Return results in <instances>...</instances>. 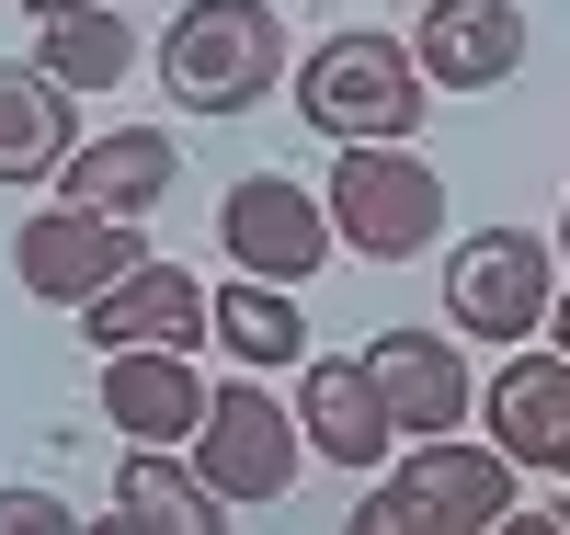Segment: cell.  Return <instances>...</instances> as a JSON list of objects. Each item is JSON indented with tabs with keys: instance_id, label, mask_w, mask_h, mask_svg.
Masks as SVG:
<instances>
[{
	"instance_id": "cell-1",
	"label": "cell",
	"mask_w": 570,
	"mask_h": 535,
	"mask_svg": "<svg viewBox=\"0 0 570 535\" xmlns=\"http://www.w3.org/2000/svg\"><path fill=\"white\" fill-rule=\"evenodd\" d=\"M513 467L502 445H468V433H411V467L376 478V491L354 502V535H491L513 524Z\"/></svg>"
},
{
	"instance_id": "cell-2",
	"label": "cell",
	"mask_w": 570,
	"mask_h": 535,
	"mask_svg": "<svg viewBox=\"0 0 570 535\" xmlns=\"http://www.w3.org/2000/svg\"><path fill=\"white\" fill-rule=\"evenodd\" d=\"M320 206H331V239H343V251L411 262V251H434V239H445V171L422 160L411 137H343Z\"/></svg>"
},
{
	"instance_id": "cell-3",
	"label": "cell",
	"mask_w": 570,
	"mask_h": 535,
	"mask_svg": "<svg viewBox=\"0 0 570 535\" xmlns=\"http://www.w3.org/2000/svg\"><path fill=\"white\" fill-rule=\"evenodd\" d=\"M285 80V23L274 0H183L160 34V91L183 115H252Z\"/></svg>"
},
{
	"instance_id": "cell-4",
	"label": "cell",
	"mask_w": 570,
	"mask_h": 535,
	"mask_svg": "<svg viewBox=\"0 0 570 535\" xmlns=\"http://www.w3.org/2000/svg\"><path fill=\"white\" fill-rule=\"evenodd\" d=\"M422 103H434V80H422L411 46L376 34V23H343V34H320L297 58V126H320L331 149H343V137H411Z\"/></svg>"
},
{
	"instance_id": "cell-5",
	"label": "cell",
	"mask_w": 570,
	"mask_h": 535,
	"mask_svg": "<svg viewBox=\"0 0 570 535\" xmlns=\"http://www.w3.org/2000/svg\"><path fill=\"white\" fill-rule=\"evenodd\" d=\"M548 297H559V239H537V228H480L445 251V319L468 343H502V354L537 343Z\"/></svg>"
},
{
	"instance_id": "cell-6",
	"label": "cell",
	"mask_w": 570,
	"mask_h": 535,
	"mask_svg": "<svg viewBox=\"0 0 570 535\" xmlns=\"http://www.w3.org/2000/svg\"><path fill=\"white\" fill-rule=\"evenodd\" d=\"M183 467H195L228 513H263V502L297 491V410H285L274 387H206V422H195V456Z\"/></svg>"
},
{
	"instance_id": "cell-7",
	"label": "cell",
	"mask_w": 570,
	"mask_h": 535,
	"mask_svg": "<svg viewBox=\"0 0 570 535\" xmlns=\"http://www.w3.org/2000/svg\"><path fill=\"white\" fill-rule=\"evenodd\" d=\"M217 239H228V274H263V285H308L343 239H331V206L297 182V171H240L217 206Z\"/></svg>"
},
{
	"instance_id": "cell-8",
	"label": "cell",
	"mask_w": 570,
	"mask_h": 535,
	"mask_svg": "<svg viewBox=\"0 0 570 535\" xmlns=\"http://www.w3.org/2000/svg\"><path fill=\"white\" fill-rule=\"evenodd\" d=\"M137 262V217H91V206H35L12 228V274H23V297L46 308H80V297H104V285Z\"/></svg>"
},
{
	"instance_id": "cell-9",
	"label": "cell",
	"mask_w": 570,
	"mask_h": 535,
	"mask_svg": "<svg viewBox=\"0 0 570 535\" xmlns=\"http://www.w3.org/2000/svg\"><path fill=\"white\" fill-rule=\"evenodd\" d=\"M80 330H91V354H126V343H160V354H206V285L160 262V251H137L104 297H80Z\"/></svg>"
},
{
	"instance_id": "cell-10",
	"label": "cell",
	"mask_w": 570,
	"mask_h": 535,
	"mask_svg": "<svg viewBox=\"0 0 570 535\" xmlns=\"http://www.w3.org/2000/svg\"><path fill=\"white\" fill-rule=\"evenodd\" d=\"M480 422H491V445L525 467V478H570V354H525L513 343L502 376L480 387Z\"/></svg>"
},
{
	"instance_id": "cell-11",
	"label": "cell",
	"mask_w": 570,
	"mask_h": 535,
	"mask_svg": "<svg viewBox=\"0 0 570 535\" xmlns=\"http://www.w3.org/2000/svg\"><path fill=\"white\" fill-rule=\"evenodd\" d=\"M411 69L434 91H502L525 69V0H422Z\"/></svg>"
},
{
	"instance_id": "cell-12",
	"label": "cell",
	"mask_w": 570,
	"mask_h": 535,
	"mask_svg": "<svg viewBox=\"0 0 570 535\" xmlns=\"http://www.w3.org/2000/svg\"><path fill=\"white\" fill-rule=\"evenodd\" d=\"M297 445L331 456V467H389L400 422H389V399H376L365 354H297Z\"/></svg>"
},
{
	"instance_id": "cell-13",
	"label": "cell",
	"mask_w": 570,
	"mask_h": 535,
	"mask_svg": "<svg viewBox=\"0 0 570 535\" xmlns=\"http://www.w3.org/2000/svg\"><path fill=\"white\" fill-rule=\"evenodd\" d=\"M365 376H376V399H389L400 433H468V410H480V376H468V354L445 330H376Z\"/></svg>"
},
{
	"instance_id": "cell-14",
	"label": "cell",
	"mask_w": 570,
	"mask_h": 535,
	"mask_svg": "<svg viewBox=\"0 0 570 535\" xmlns=\"http://www.w3.org/2000/svg\"><path fill=\"white\" fill-rule=\"evenodd\" d=\"M183 149L171 126H115V137H80V149L58 160V206H91V217H149L171 194Z\"/></svg>"
},
{
	"instance_id": "cell-15",
	"label": "cell",
	"mask_w": 570,
	"mask_h": 535,
	"mask_svg": "<svg viewBox=\"0 0 570 535\" xmlns=\"http://www.w3.org/2000/svg\"><path fill=\"white\" fill-rule=\"evenodd\" d=\"M104 422L126 433V445H195V422H206L195 354H160V343L104 354Z\"/></svg>"
},
{
	"instance_id": "cell-16",
	"label": "cell",
	"mask_w": 570,
	"mask_h": 535,
	"mask_svg": "<svg viewBox=\"0 0 570 535\" xmlns=\"http://www.w3.org/2000/svg\"><path fill=\"white\" fill-rule=\"evenodd\" d=\"M206 343L240 365V376H285L308 354V308H297V285H263V274H228L217 297H206Z\"/></svg>"
},
{
	"instance_id": "cell-17",
	"label": "cell",
	"mask_w": 570,
	"mask_h": 535,
	"mask_svg": "<svg viewBox=\"0 0 570 535\" xmlns=\"http://www.w3.org/2000/svg\"><path fill=\"white\" fill-rule=\"evenodd\" d=\"M80 91H58L35 58H0V182H58V160L80 149Z\"/></svg>"
},
{
	"instance_id": "cell-18",
	"label": "cell",
	"mask_w": 570,
	"mask_h": 535,
	"mask_svg": "<svg viewBox=\"0 0 570 535\" xmlns=\"http://www.w3.org/2000/svg\"><path fill=\"white\" fill-rule=\"evenodd\" d=\"M35 69L58 91H115L137 69V23L115 0H58V12H35Z\"/></svg>"
},
{
	"instance_id": "cell-19",
	"label": "cell",
	"mask_w": 570,
	"mask_h": 535,
	"mask_svg": "<svg viewBox=\"0 0 570 535\" xmlns=\"http://www.w3.org/2000/svg\"><path fill=\"white\" fill-rule=\"evenodd\" d=\"M115 524H137V535H217L228 502L183 467V445H126V467H115Z\"/></svg>"
},
{
	"instance_id": "cell-20",
	"label": "cell",
	"mask_w": 570,
	"mask_h": 535,
	"mask_svg": "<svg viewBox=\"0 0 570 535\" xmlns=\"http://www.w3.org/2000/svg\"><path fill=\"white\" fill-rule=\"evenodd\" d=\"M0 535H69V502L58 491H0Z\"/></svg>"
},
{
	"instance_id": "cell-21",
	"label": "cell",
	"mask_w": 570,
	"mask_h": 535,
	"mask_svg": "<svg viewBox=\"0 0 570 535\" xmlns=\"http://www.w3.org/2000/svg\"><path fill=\"white\" fill-rule=\"evenodd\" d=\"M548 330H559V354H570V285H559V297H548Z\"/></svg>"
},
{
	"instance_id": "cell-22",
	"label": "cell",
	"mask_w": 570,
	"mask_h": 535,
	"mask_svg": "<svg viewBox=\"0 0 570 535\" xmlns=\"http://www.w3.org/2000/svg\"><path fill=\"white\" fill-rule=\"evenodd\" d=\"M559 251H570V206H559Z\"/></svg>"
},
{
	"instance_id": "cell-23",
	"label": "cell",
	"mask_w": 570,
	"mask_h": 535,
	"mask_svg": "<svg viewBox=\"0 0 570 535\" xmlns=\"http://www.w3.org/2000/svg\"><path fill=\"white\" fill-rule=\"evenodd\" d=\"M23 12H58V0H23Z\"/></svg>"
}]
</instances>
